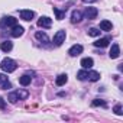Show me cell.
<instances>
[{
    "mask_svg": "<svg viewBox=\"0 0 123 123\" xmlns=\"http://www.w3.org/2000/svg\"><path fill=\"white\" fill-rule=\"evenodd\" d=\"M0 68H2V71H5V73H13L18 68V65H16V62H15L13 59L5 58L2 61V64H0Z\"/></svg>",
    "mask_w": 123,
    "mask_h": 123,
    "instance_id": "6da1fadb",
    "label": "cell"
},
{
    "mask_svg": "<svg viewBox=\"0 0 123 123\" xmlns=\"http://www.w3.org/2000/svg\"><path fill=\"white\" fill-rule=\"evenodd\" d=\"M15 25H18V22H16V19L12 18V16H6V18H3L2 20H0V26H2L3 29H6V28H13Z\"/></svg>",
    "mask_w": 123,
    "mask_h": 123,
    "instance_id": "7a4b0ae2",
    "label": "cell"
},
{
    "mask_svg": "<svg viewBox=\"0 0 123 123\" xmlns=\"http://www.w3.org/2000/svg\"><path fill=\"white\" fill-rule=\"evenodd\" d=\"M65 36H67L65 31H58V32H56V33L54 35V43H55L56 46L62 45V43L65 42Z\"/></svg>",
    "mask_w": 123,
    "mask_h": 123,
    "instance_id": "3957f363",
    "label": "cell"
},
{
    "mask_svg": "<svg viewBox=\"0 0 123 123\" xmlns=\"http://www.w3.org/2000/svg\"><path fill=\"white\" fill-rule=\"evenodd\" d=\"M51 25H52V19L51 18H48V16H42L39 20H38V26H41V28H51Z\"/></svg>",
    "mask_w": 123,
    "mask_h": 123,
    "instance_id": "277c9868",
    "label": "cell"
},
{
    "mask_svg": "<svg viewBox=\"0 0 123 123\" xmlns=\"http://www.w3.org/2000/svg\"><path fill=\"white\" fill-rule=\"evenodd\" d=\"M81 52H83V46H81V45H78V43L73 45V46L68 49V54H70L71 56H78Z\"/></svg>",
    "mask_w": 123,
    "mask_h": 123,
    "instance_id": "5b68a950",
    "label": "cell"
},
{
    "mask_svg": "<svg viewBox=\"0 0 123 123\" xmlns=\"http://www.w3.org/2000/svg\"><path fill=\"white\" fill-rule=\"evenodd\" d=\"M119 55H120V46H119L117 43H113V45H111V49H110V52H109V56H110L111 59H116V58H119Z\"/></svg>",
    "mask_w": 123,
    "mask_h": 123,
    "instance_id": "8992f818",
    "label": "cell"
},
{
    "mask_svg": "<svg viewBox=\"0 0 123 123\" xmlns=\"http://www.w3.org/2000/svg\"><path fill=\"white\" fill-rule=\"evenodd\" d=\"M97 13H98V10H97L96 7H87L84 15H86V18H87V19L93 20V19H96V18H97Z\"/></svg>",
    "mask_w": 123,
    "mask_h": 123,
    "instance_id": "52a82bcc",
    "label": "cell"
},
{
    "mask_svg": "<svg viewBox=\"0 0 123 123\" xmlns=\"http://www.w3.org/2000/svg\"><path fill=\"white\" fill-rule=\"evenodd\" d=\"M33 16H35V13H33L32 10H20V19H23V20H26V22L32 20Z\"/></svg>",
    "mask_w": 123,
    "mask_h": 123,
    "instance_id": "ba28073f",
    "label": "cell"
},
{
    "mask_svg": "<svg viewBox=\"0 0 123 123\" xmlns=\"http://www.w3.org/2000/svg\"><path fill=\"white\" fill-rule=\"evenodd\" d=\"M23 32H25V29H23L22 26H19V25H15V26L12 28V36H13V38H19V36H22Z\"/></svg>",
    "mask_w": 123,
    "mask_h": 123,
    "instance_id": "9c48e42d",
    "label": "cell"
},
{
    "mask_svg": "<svg viewBox=\"0 0 123 123\" xmlns=\"http://www.w3.org/2000/svg\"><path fill=\"white\" fill-rule=\"evenodd\" d=\"M94 65V61H93V58H83L81 59V67L84 68V70H88V68H91Z\"/></svg>",
    "mask_w": 123,
    "mask_h": 123,
    "instance_id": "30bf717a",
    "label": "cell"
},
{
    "mask_svg": "<svg viewBox=\"0 0 123 123\" xmlns=\"http://www.w3.org/2000/svg\"><path fill=\"white\" fill-rule=\"evenodd\" d=\"M81 19H83V13L80 10H74L71 13V22L73 23H78V22H81Z\"/></svg>",
    "mask_w": 123,
    "mask_h": 123,
    "instance_id": "8fae6325",
    "label": "cell"
},
{
    "mask_svg": "<svg viewBox=\"0 0 123 123\" xmlns=\"http://www.w3.org/2000/svg\"><path fill=\"white\" fill-rule=\"evenodd\" d=\"M67 81H68V77H67V74H59V75L56 77V80H55V84H56L58 87H61V86H64Z\"/></svg>",
    "mask_w": 123,
    "mask_h": 123,
    "instance_id": "7c38bea8",
    "label": "cell"
},
{
    "mask_svg": "<svg viewBox=\"0 0 123 123\" xmlns=\"http://www.w3.org/2000/svg\"><path fill=\"white\" fill-rule=\"evenodd\" d=\"M0 48H2V51H3V52H9V51H12L13 43H12L10 41H3L2 43H0Z\"/></svg>",
    "mask_w": 123,
    "mask_h": 123,
    "instance_id": "4fadbf2b",
    "label": "cell"
},
{
    "mask_svg": "<svg viewBox=\"0 0 123 123\" xmlns=\"http://www.w3.org/2000/svg\"><path fill=\"white\" fill-rule=\"evenodd\" d=\"M109 42H110V38H101V39H98V41H96V42H94V46L104 48V46H107V45H109Z\"/></svg>",
    "mask_w": 123,
    "mask_h": 123,
    "instance_id": "5bb4252c",
    "label": "cell"
},
{
    "mask_svg": "<svg viewBox=\"0 0 123 123\" xmlns=\"http://www.w3.org/2000/svg\"><path fill=\"white\" fill-rule=\"evenodd\" d=\"M111 28H113L111 22H109V20H101V22H100V29H101V31L109 32V31H111Z\"/></svg>",
    "mask_w": 123,
    "mask_h": 123,
    "instance_id": "9a60e30c",
    "label": "cell"
},
{
    "mask_svg": "<svg viewBox=\"0 0 123 123\" xmlns=\"http://www.w3.org/2000/svg\"><path fill=\"white\" fill-rule=\"evenodd\" d=\"M65 12H67V9H64V10H59V9L54 7V13H55V18H56L58 20H62V19L65 18Z\"/></svg>",
    "mask_w": 123,
    "mask_h": 123,
    "instance_id": "2e32d148",
    "label": "cell"
},
{
    "mask_svg": "<svg viewBox=\"0 0 123 123\" xmlns=\"http://www.w3.org/2000/svg\"><path fill=\"white\" fill-rule=\"evenodd\" d=\"M31 77L28 75V74H25V75H22L20 78H19V83H20V86H23V87H26V86H29L31 84Z\"/></svg>",
    "mask_w": 123,
    "mask_h": 123,
    "instance_id": "e0dca14e",
    "label": "cell"
},
{
    "mask_svg": "<svg viewBox=\"0 0 123 123\" xmlns=\"http://www.w3.org/2000/svg\"><path fill=\"white\" fill-rule=\"evenodd\" d=\"M87 77H88V71H87V70H84V68H83L81 71H78V73H77V78H78L80 81H86V80H87Z\"/></svg>",
    "mask_w": 123,
    "mask_h": 123,
    "instance_id": "ac0fdd59",
    "label": "cell"
},
{
    "mask_svg": "<svg viewBox=\"0 0 123 123\" xmlns=\"http://www.w3.org/2000/svg\"><path fill=\"white\" fill-rule=\"evenodd\" d=\"M35 36H36V39H38V41H41V42H42V41H43V42H49V38L46 36V33H45V32H36V33H35Z\"/></svg>",
    "mask_w": 123,
    "mask_h": 123,
    "instance_id": "d6986e66",
    "label": "cell"
},
{
    "mask_svg": "<svg viewBox=\"0 0 123 123\" xmlns=\"http://www.w3.org/2000/svg\"><path fill=\"white\" fill-rule=\"evenodd\" d=\"M87 78H88L90 81H98V80H100V73H97V71H90Z\"/></svg>",
    "mask_w": 123,
    "mask_h": 123,
    "instance_id": "ffe728a7",
    "label": "cell"
},
{
    "mask_svg": "<svg viewBox=\"0 0 123 123\" xmlns=\"http://www.w3.org/2000/svg\"><path fill=\"white\" fill-rule=\"evenodd\" d=\"M100 29L98 28H90L88 29V36H93V38H97V36H100Z\"/></svg>",
    "mask_w": 123,
    "mask_h": 123,
    "instance_id": "44dd1931",
    "label": "cell"
},
{
    "mask_svg": "<svg viewBox=\"0 0 123 123\" xmlns=\"http://www.w3.org/2000/svg\"><path fill=\"white\" fill-rule=\"evenodd\" d=\"M16 94H18L19 100H26V98L29 97V93H28L26 90H18V91H16Z\"/></svg>",
    "mask_w": 123,
    "mask_h": 123,
    "instance_id": "7402d4cb",
    "label": "cell"
},
{
    "mask_svg": "<svg viewBox=\"0 0 123 123\" xmlns=\"http://www.w3.org/2000/svg\"><path fill=\"white\" fill-rule=\"evenodd\" d=\"M7 100L12 103V104H15V103H18V100H19V97H18V94H16V91H12V93H9V96H7Z\"/></svg>",
    "mask_w": 123,
    "mask_h": 123,
    "instance_id": "603a6c76",
    "label": "cell"
},
{
    "mask_svg": "<svg viewBox=\"0 0 123 123\" xmlns=\"http://www.w3.org/2000/svg\"><path fill=\"white\" fill-rule=\"evenodd\" d=\"M93 106H101V107H106V101H104V100H98V98H96V100L93 101Z\"/></svg>",
    "mask_w": 123,
    "mask_h": 123,
    "instance_id": "cb8c5ba5",
    "label": "cell"
},
{
    "mask_svg": "<svg viewBox=\"0 0 123 123\" xmlns=\"http://www.w3.org/2000/svg\"><path fill=\"white\" fill-rule=\"evenodd\" d=\"M113 111L117 114V116H122L123 114V111H122V106L120 104H117V106H114V109H113Z\"/></svg>",
    "mask_w": 123,
    "mask_h": 123,
    "instance_id": "d4e9b609",
    "label": "cell"
},
{
    "mask_svg": "<svg viewBox=\"0 0 123 123\" xmlns=\"http://www.w3.org/2000/svg\"><path fill=\"white\" fill-rule=\"evenodd\" d=\"M0 86H2V88H5V90H7V88H10V87H12V84H10L9 81H5L3 84H0Z\"/></svg>",
    "mask_w": 123,
    "mask_h": 123,
    "instance_id": "484cf974",
    "label": "cell"
},
{
    "mask_svg": "<svg viewBox=\"0 0 123 123\" xmlns=\"http://www.w3.org/2000/svg\"><path fill=\"white\" fill-rule=\"evenodd\" d=\"M5 81H7V77L5 74H0V84H3Z\"/></svg>",
    "mask_w": 123,
    "mask_h": 123,
    "instance_id": "4316f807",
    "label": "cell"
},
{
    "mask_svg": "<svg viewBox=\"0 0 123 123\" xmlns=\"http://www.w3.org/2000/svg\"><path fill=\"white\" fill-rule=\"evenodd\" d=\"M5 106H6V103H5L3 97H0V109H5Z\"/></svg>",
    "mask_w": 123,
    "mask_h": 123,
    "instance_id": "83f0119b",
    "label": "cell"
},
{
    "mask_svg": "<svg viewBox=\"0 0 123 123\" xmlns=\"http://www.w3.org/2000/svg\"><path fill=\"white\" fill-rule=\"evenodd\" d=\"M94 2H97V0H83V3H86V5H90V3H94Z\"/></svg>",
    "mask_w": 123,
    "mask_h": 123,
    "instance_id": "f1b7e54d",
    "label": "cell"
}]
</instances>
